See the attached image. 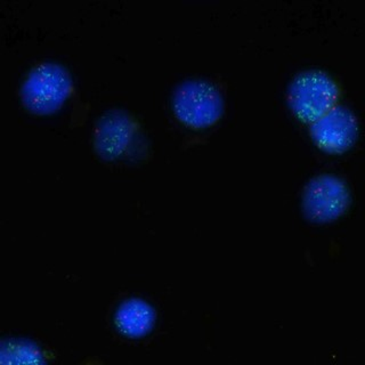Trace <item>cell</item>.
Returning a JSON list of instances; mask_svg holds the SVG:
<instances>
[{"label":"cell","instance_id":"6da1fadb","mask_svg":"<svg viewBox=\"0 0 365 365\" xmlns=\"http://www.w3.org/2000/svg\"><path fill=\"white\" fill-rule=\"evenodd\" d=\"M173 111L177 120L187 128L202 130L220 119L224 100L214 83L208 80L192 79L175 91Z\"/></svg>","mask_w":365,"mask_h":365},{"label":"cell","instance_id":"7a4b0ae2","mask_svg":"<svg viewBox=\"0 0 365 365\" xmlns=\"http://www.w3.org/2000/svg\"><path fill=\"white\" fill-rule=\"evenodd\" d=\"M339 86L330 74L311 68L297 74L289 87L291 110L300 121L312 123L336 106Z\"/></svg>","mask_w":365,"mask_h":365},{"label":"cell","instance_id":"3957f363","mask_svg":"<svg viewBox=\"0 0 365 365\" xmlns=\"http://www.w3.org/2000/svg\"><path fill=\"white\" fill-rule=\"evenodd\" d=\"M351 200L345 180L336 175H317L304 188L302 211L309 222L327 224L345 214Z\"/></svg>","mask_w":365,"mask_h":365},{"label":"cell","instance_id":"277c9868","mask_svg":"<svg viewBox=\"0 0 365 365\" xmlns=\"http://www.w3.org/2000/svg\"><path fill=\"white\" fill-rule=\"evenodd\" d=\"M64 72L54 66H43L31 72L22 91V101L29 111L49 114L62 106L68 94Z\"/></svg>","mask_w":365,"mask_h":365},{"label":"cell","instance_id":"5b68a950","mask_svg":"<svg viewBox=\"0 0 365 365\" xmlns=\"http://www.w3.org/2000/svg\"><path fill=\"white\" fill-rule=\"evenodd\" d=\"M138 133V123L123 110H111L97 120L94 130L96 153L106 161L125 157Z\"/></svg>","mask_w":365,"mask_h":365},{"label":"cell","instance_id":"8992f818","mask_svg":"<svg viewBox=\"0 0 365 365\" xmlns=\"http://www.w3.org/2000/svg\"><path fill=\"white\" fill-rule=\"evenodd\" d=\"M357 129L355 114L338 104L311 123L312 138L315 144L332 154L348 151L356 140Z\"/></svg>","mask_w":365,"mask_h":365},{"label":"cell","instance_id":"52a82bcc","mask_svg":"<svg viewBox=\"0 0 365 365\" xmlns=\"http://www.w3.org/2000/svg\"><path fill=\"white\" fill-rule=\"evenodd\" d=\"M155 323V309L150 302L140 298L123 300L114 311V328L128 339H142L148 336L153 331Z\"/></svg>","mask_w":365,"mask_h":365},{"label":"cell","instance_id":"ba28073f","mask_svg":"<svg viewBox=\"0 0 365 365\" xmlns=\"http://www.w3.org/2000/svg\"><path fill=\"white\" fill-rule=\"evenodd\" d=\"M51 356L34 342L23 339H7L1 345V363H45Z\"/></svg>","mask_w":365,"mask_h":365}]
</instances>
